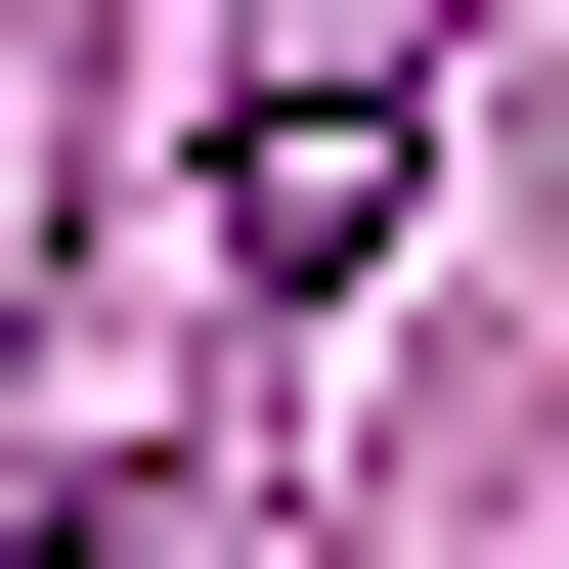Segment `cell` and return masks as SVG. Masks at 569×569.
Instances as JSON below:
<instances>
[{
	"label": "cell",
	"mask_w": 569,
	"mask_h": 569,
	"mask_svg": "<svg viewBox=\"0 0 569 569\" xmlns=\"http://www.w3.org/2000/svg\"><path fill=\"white\" fill-rule=\"evenodd\" d=\"M438 44H482V0H219V307H351L395 219H438Z\"/></svg>",
	"instance_id": "1"
},
{
	"label": "cell",
	"mask_w": 569,
	"mask_h": 569,
	"mask_svg": "<svg viewBox=\"0 0 569 569\" xmlns=\"http://www.w3.org/2000/svg\"><path fill=\"white\" fill-rule=\"evenodd\" d=\"M0 569H219V482H176V438H44V482H0Z\"/></svg>",
	"instance_id": "2"
}]
</instances>
